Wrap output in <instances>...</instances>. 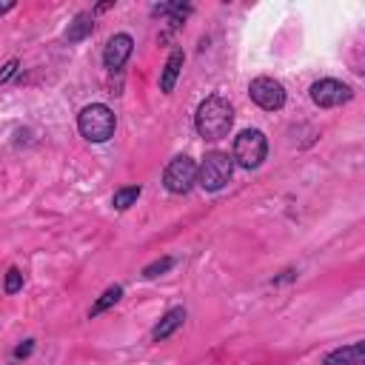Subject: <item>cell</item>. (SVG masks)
Instances as JSON below:
<instances>
[{"instance_id":"obj_15","label":"cell","mask_w":365,"mask_h":365,"mask_svg":"<svg viewBox=\"0 0 365 365\" xmlns=\"http://www.w3.org/2000/svg\"><path fill=\"white\" fill-rule=\"evenodd\" d=\"M171 265H174V259H171V257L154 259L151 265H145V268H143V277H148V279H151V277H160V274H165V271H168Z\"/></svg>"},{"instance_id":"obj_14","label":"cell","mask_w":365,"mask_h":365,"mask_svg":"<svg viewBox=\"0 0 365 365\" xmlns=\"http://www.w3.org/2000/svg\"><path fill=\"white\" fill-rule=\"evenodd\" d=\"M143 194V188L140 185H125V188H117L114 191V197H111V202H114V208L117 211H125V208H131L134 202H137V197Z\"/></svg>"},{"instance_id":"obj_11","label":"cell","mask_w":365,"mask_h":365,"mask_svg":"<svg viewBox=\"0 0 365 365\" xmlns=\"http://www.w3.org/2000/svg\"><path fill=\"white\" fill-rule=\"evenodd\" d=\"M359 359H362V342H351L345 348L325 354L322 365H359Z\"/></svg>"},{"instance_id":"obj_2","label":"cell","mask_w":365,"mask_h":365,"mask_svg":"<svg viewBox=\"0 0 365 365\" xmlns=\"http://www.w3.org/2000/svg\"><path fill=\"white\" fill-rule=\"evenodd\" d=\"M77 128L88 143H106L117 128V117L108 106L91 103L77 114Z\"/></svg>"},{"instance_id":"obj_1","label":"cell","mask_w":365,"mask_h":365,"mask_svg":"<svg viewBox=\"0 0 365 365\" xmlns=\"http://www.w3.org/2000/svg\"><path fill=\"white\" fill-rule=\"evenodd\" d=\"M194 125H197V134L202 140H222V137H228V131L234 125V108H231V103L225 97H220V94L205 97L197 106Z\"/></svg>"},{"instance_id":"obj_10","label":"cell","mask_w":365,"mask_h":365,"mask_svg":"<svg viewBox=\"0 0 365 365\" xmlns=\"http://www.w3.org/2000/svg\"><path fill=\"white\" fill-rule=\"evenodd\" d=\"M182 60H185L182 48H174V51L168 54V60H165V66H163V74H160V88H163L165 94L174 91L177 77H180V71H182Z\"/></svg>"},{"instance_id":"obj_9","label":"cell","mask_w":365,"mask_h":365,"mask_svg":"<svg viewBox=\"0 0 365 365\" xmlns=\"http://www.w3.org/2000/svg\"><path fill=\"white\" fill-rule=\"evenodd\" d=\"M182 322H185V308H168V311L163 314V319L154 325L151 339H154V342L168 339V336H171L177 328H182Z\"/></svg>"},{"instance_id":"obj_16","label":"cell","mask_w":365,"mask_h":365,"mask_svg":"<svg viewBox=\"0 0 365 365\" xmlns=\"http://www.w3.org/2000/svg\"><path fill=\"white\" fill-rule=\"evenodd\" d=\"M20 288H23V274H20V268H9V271H6L3 291H6V294H17Z\"/></svg>"},{"instance_id":"obj_4","label":"cell","mask_w":365,"mask_h":365,"mask_svg":"<svg viewBox=\"0 0 365 365\" xmlns=\"http://www.w3.org/2000/svg\"><path fill=\"white\" fill-rule=\"evenodd\" d=\"M265 154H268V140H265L262 131L245 128V131L237 134V140H234V154H231V160H234L237 165H242V168H257V165L265 160Z\"/></svg>"},{"instance_id":"obj_5","label":"cell","mask_w":365,"mask_h":365,"mask_svg":"<svg viewBox=\"0 0 365 365\" xmlns=\"http://www.w3.org/2000/svg\"><path fill=\"white\" fill-rule=\"evenodd\" d=\"M194 182H197V163L191 157H185V154L174 157L163 171V185L171 194H188Z\"/></svg>"},{"instance_id":"obj_7","label":"cell","mask_w":365,"mask_h":365,"mask_svg":"<svg viewBox=\"0 0 365 365\" xmlns=\"http://www.w3.org/2000/svg\"><path fill=\"white\" fill-rule=\"evenodd\" d=\"M248 94H251V100H254L259 108H265V111H277V108H282V103H285V88H282V83H277L274 77H257V80H251Z\"/></svg>"},{"instance_id":"obj_18","label":"cell","mask_w":365,"mask_h":365,"mask_svg":"<svg viewBox=\"0 0 365 365\" xmlns=\"http://www.w3.org/2000/svg\"><path fill=\"white\" fill-rule=\"evenodd\" d=\"M14 71H17V60H9V63L3 66V71H0V86H3V83H6V80L14 74Z\"/></svg>"},{"instance_id":"obj_3","label":"cell","mask_w":365,"mask_h":365,"mask_svg":"<svg viewBox=\"0 0 365 365\" xmlns=\"http://www.w3.org/2000/svg\"><path fill=\"white\" fill-rule=\"evenodd\" d=\"M234 174V160L225 154V151H208L205 160L197 165V182L205 188V191H220L228 185Z\"/></svg>"},{"instance_id":"obj_13","label":"cell","mask_w":365,"mask_h":365,"mask_svg":"<svg viewBox=\"0 0 365 365\" xmlns=\"http://www.w3.org/2000/svg\"><path fill=\"white\" fill-rule=\"evenodd\" d=\"M120 297H123V285H108L100 297H97V302L91 305V311H88V317H97V314H103V311H108L111 305H117L120 302Z\"/></svg>"},{"instance_id":"obj_8","label":"cell","mask_w":365,"mask_h":365,"mask_svg":"<svg viewBox=\"0 0 365 365\" xmlns=\"http://www.w3.org/2000/svg\"><path fill=\"white\" fill-rule=\"evenodd\" d=\"M131 51H134V40H131L128 34H114V37L106 43V48H103V63H106V68H111V71L123 68L125 60L131 57Z\"/></svg>"},{"instance_id":"obj_6","label":"cell","mask_w":365,"mask_h":365,"mask_svg":"<svg viewBox=\"0 0 365 365\" xmlns=\"http://www.w3.org/2000/svg\"><path fill=\"white\" fill-rule=\"evenodd\" d=\"M351 97H354L351 86L342 83V80H334V77L317 80V83L311 86V100H314V106H319V108H336V106L348 103Z\"/></svg>"},{"instance_id":"obj_17","label":"cell","mask_w":365,"mask_h":365,"mask_svg":"<svg viewBox=\"0 0 365 365\" xmlns=\"http://www.w3.org/2000/svg\"><path fill=\"white\" fill-rule=\"evenodd\" d=\"M31 351H34V339H26L23 345H17V351H14V356H17V359H26V356H29Z\"/></svg>"},{"instance_id":"obj_12","label":"cell","mask_w":365,"mask_h":365,"mask_svg":"<svg viewBox=\"0 0 365 365\" xmlns=\"http://www.w3.org/2000/svg\"><path fill=\"white\" fill-rule=\"evenodd\" d=\"M91 31H94V14H91V11H83V14H77V17L68 23L66 40H68V43H80V40H86Z\"/></svg>"},{"instance_id":"obj_19","label":"cell","mask_w":365,"mask_h":365,"mask_svg":"<svg viewBox=\"0 0 365 365\" xmlns=\"http://www.w3.org/2000/svg\"><path fill=\"white\" fill-rule=\"evenodd\" d=\"M14 9V0H6V3H0V14H6V11H11Z\"/></svg>"}]
</instances>
